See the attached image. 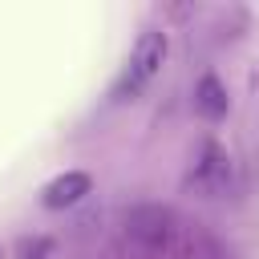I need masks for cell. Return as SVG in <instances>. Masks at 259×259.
Instances as JSON below:
<instances>
[{
	"mask_svg": "<svg viewBox=\"0 0 259 259\" xmlns=\"http://www.w3.org/2000/svg\"><path fill=\"white\" fill-rule=\"evenodd\" d=\"M162 61H166V32L146 28V32L138 36V45L130 49V57H125V65H121V73H117V81H113V89H109V101H134V97L158 77Z\"/></svg>",
	"mask_w": 259,
	"mask_h": 259,
	"instance_id": "cell-1",
	"label": "cell"
},
{
	"mask_svg": "<svg viewBox=\"0 0 259 259\" xmlns=\"http://www.w3.org/2000/svg\"><path fill=\"white\" fill-rule=\"evenodd\" d=\"M170 231H174V219L166 206H134L130 210V235L150 247V251H162L170 243Z\"/></svg>",
	"mask_w": 259,
	"mask_h": 259,
	"instance_id": "cell-2",
	"label": "cell"
},
{
	"mask_svg": "<svg viewBox=\"0 0 259 259\" xmlns=\"http://www.w3.org/2000/svg\"><path fill=\"white\" fill-rule=\"evenodd\" d=\"M89 190H93V178H89L85 170H65V174H57V178L40 190V202H45L49 210H65V206H77Z\"/></svg>",
	"mask_w": 259,
	"mask_h": 259,
	"instance_id": "cell-3",
	"label": "cell"
},
{
	"mask_svg": "<svg viewBox=\"0 0 259 259\" xmlns=\"http://www.w3.org/2000/svg\"><path fill=\"white\" fill-rule=\"evenodd\" d=\"M194 109H198V117H206V121L227 117V89H223V81H219L214 73H206V77L194 85Z\"/></svg>",
	"mask_w": 259,
	"mask_h": 259,
	"instance_id": "cell-4",
	"label": "cell"
},
{
	"mask_svg": "<svg viewBox=\"0 0 259 259\" xmlns=\"http://www.w3.org/2000/svg\"><path fill=\"white\" fill-rule=\"evenodd\" d=\"M0 259H4V251H0Z\"/></svg>",
	"mask_w": 259,
	"mask_h": 259,
	"instance_id": "cell-5",
	"label": "cell"
}]
</instances>
